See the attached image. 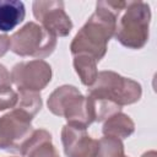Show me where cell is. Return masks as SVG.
<instances>
[{"label":"cell","instance_id":"obj_1","mask_svg":"<svg viewBox=\"0 0 157 157\" xmlns=\"http://www.w3.org/2000/svg\"><path fill=\"white\" fill-rule=\"evenodd\" d=\"M126 1H97L96 11L74 37L70 50L72 55L87 54L97 63L107 53V44L114 36L117 21Z\"/></svg>","mask_w":157,"mask_h":157},{"label":"cell","instance_id":"obj_2","mask_svg":"<svg viewBox=\"0 0 157 157\" xmlns=\"http://www.w3.org/2000/svg\"><path fill=\"white\" fill-rule=\"evenodd\" d=\"M48 109L58 117H64L67 124L88 128L94 121V108L91 97H83L71 85L58 87L48 98Z\"/></svg>","mask_w":157,"mask_h":157},{"label":"cell","instance_id":"obj_3","mask_svg":"<svg viewBox=\"0 0 157 157\" xmlns=\"http://www.w3.org/2000/svg\"><path fill=\"white\" fill-rule=\"evenodd\" d=\"M120 20L117 21L115 39L130 49H141L148 40L151 21L150 5L144 1H126Z\"/></svg>","mask_w":157,"mask_h":157},{"label":"cell","instance_id":"obj_4","mask_svg":"<svg viewBox=\"0 0 157 157\" xmlns=\"http://www.w3.org/2000/svg\"><path fill=\"white\" fill-rule=\"evenodd\" d=\"M87 92L92 98L109 101L119 107L137 102L142 94L139 82L107 70L98 72L96 82L87 88Z\"/></svg>","mask_w":157,"mask_h":157},{"label":"cell","instance_id":"obj_5","mask_svg":"<svg viewBox=\"0 0 157 157\" xmlns=\"http://www.w3.org/2000/svg\"><path fill=\"white\" fill-rule=\"evenodd\" d=\"M56 47V37L42 25L28 22L10 37V49L21 56L42 59L49 56Z\"/></svg>","mask_w":157,"mask_h":157},{"label":"cell","instance_id":"obj_6","mask_svg":"<svg viewBox=\"0 0 157 157\" xmlns=\"http://www.w3.org/2000/svg\"><path fill=\"white\" fill-rule=\"evenodd\" d=\"M32 117L15 108L0 118V148L17 150L28 140L33 132Z\"/></svg>","mask_w":157,"mask_h":157},{"label":"cell","instance_id":"obj_7","mask_svg":"<svg viewBox=\"0 0 157 157\" xmlns=\"http://www.w3.org/2000/svg\"><path fill=\"white\" fill-rule=\"evenodd\" d=\"M10 76L18 91L39 92L50 82L52 67L40 59L18 63L12 67Z\"/></svg>","mask_w":157,"mask_h":157},{"label":"cell","instance_id":"obj_8","mask_svg":"<svg viewBox=\"0 0 157 157\" xmlns=\"http://www.w3.org/2000/svg\"><path fill=\"white\" fill-rule=\"evenodd\" d=\"M64 1H34L32 5L33 15L42 26L55 37H66L72 29V22L65 12Z\"/></svg>","mask_w":157,"mask_h":157},{"label":"cell","instance_id":"obj_9","mask_svg":"<svg viewBox=\"0 0 157 157\" xmlns=\"http://www.w3.org/2000/svg\"><path fill=\"white\" fill-rule=\"evenodd\" d=\"M61 142L67 157H97L99 144L82 126L66 124L61 130Z\"/></svg>","mask_w":157,"mask_h":157},{"label":"cell","instance_id":"obj_10","mask_svg":"<svg viewBox=\"0 0 157 157\" xmlns=\"http://www.w3.org/2000/svg\"><path fill=\"white\" fill-rule=\"evenodd\" d=\"M20 153L26 157H59L52 144V135L44 129L33 130L28 140L21 146Z\"/></svg>","mask_w":157,"mask_h":157},{"label":"cell","instance_id":"obj_11","mask_svg":"<svg viewBox=\"0 0 157 157\" xmlns=\"http://www.w3.org/2000/svg\"><path fill=\"white\" fill-rule=\"evenodd\" d=\"M26 10L22 1L0 0V33L13 29L25 20Z\"/></svg>","mask_w":157,"mask_h":157},{"label":"cell","instance_id":"obj_12","mask_svg":"<svg viewBox=\"0 0 157 157\" xmlns=\"http://www.w3.org/2000/svg\"><path fill=\"white\" fill-rule=\"evenodd\" d=\"M135 130V124L131 118L124 113H115L107 118V121L103 125V135L110 136L115 139H126L129 137Z\"/></svg>","mask_w":157,"mask_h":157},{"label":"cell","instance_id":"obj_13","mask_svg":"<svg viewBox=\"0 0 157 157\" xmlns=\"http://www.w3.org/2000/svg\"><path fill=\"white\" fill-rule=\"evenodd\" d=\"M74 67L77 75L80 76L81 82L85 86L91 87L96 82V78L98 75L97 61L92 56L87 54L74 55Z\"/></svg>","mask_w":157,"mask_h":157},{"label":"cell","instance_id":"obj_14","mask_svg":"<svg viewBox=\"0 0 157 157\" xmlns=\"http://www.w3.org/2000/svg\"><path fill=\"white\" fill-rule=\"evenodd\" d=\"M15 108L23 110L33 118L42 108V98L38 92L18 91V101Z\"/></svg>","mask_w":157,"mask_h":157},{"label":"cell","instance_id":"obj_15","mask_svg":"<svg viewBox=\"0 0 157 157\" xmlns=\"http://www.w3.org/2000/svg\"><path fill=\"white\" fill-rule=\"evenodd\" d=\"M98 156L97 157H125L124 156V145L121 140L104 136L99 141Z\"/></svg>","mask_w":157,"mask_h":157},{"label":"cell","instance_id":"obj_16","mask_svg":"<svg viewBox=\"0 0 157 157\" xmlns=\"http://www.w3.org/2000/svg\"><path fill=\"white\" fill-rule=\"evenodd\" d=\"M18 101V94L11 88V86H0V112L15 108Z\"/></svg>","mask_w":157,"mask_h":157},{"label":"cell","instance_id":"obj_17","mask_svg":"<svg viewBox=\"0 0 157 157\" xmlns=\"http://www.w3.org/2000/svg\"><path fill=\"white\" fill-rule=\"evenodd\" d=\"M11 76L7 69L0 64V86H11Z\"/></svg>","mask_w":157,"mask_h":157},{"label":"cell","instance_id":"obj_18","mask_svg":"<svg viewBox=\"0 0 157 157\" xmlns=\"http://www.w3.org/2000/svg\"><path fill=\"white\" fill-rule=\"evenodd\" d=\"M10 49V37L0 33V56H2Z\"/></svg>","mask_w":157,"mask_h":157},{"label":"cell","instance_id":"obj_19","mask_svg":"<svg viewBox=\"0 0 157 157\" xmlns=\"http://www.w3.org/2000/svg\"><path fill=\"white\" fill-rule=\"evenodd\" d=\"M157 155H156V151H148V152H146V153H144L141 157H156Z\"/></svg>","mask_w":157,"mask_h":157}]
</instances>
